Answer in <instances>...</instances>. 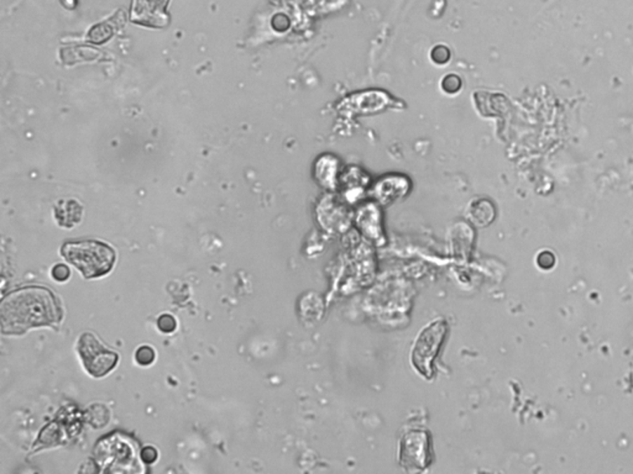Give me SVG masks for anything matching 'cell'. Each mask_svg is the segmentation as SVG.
Instances as JSON below:
<instances>
[{
	"mask_svg": "<svg viewBox=\"0 0 633 474\" xmlns=\"http://www.w3.org/2000/svg\"><path fill=\"white\" fill-rule=\"evenodd\" d=\"M63 310L58 295L45 287H24L8 294L0 303L1 332L21 336L41 326L61 324Z\"/></svg>",
	"mask_w": 633,
	"mask_h": 474,
	"instance_id": "6da1fadb",
	"label": "cell"
},
{
	"mask_svg": "<svg viewBox=\"0 0 633 474\" xmlns=\"http://www.w3.org/2000/svg\"><path fill=\"white\" fill-rule=\"evenodd\" d=\"M77 352L82 360L84 370L94 378L107 376L119 362V355L114 351L107 348L103 342L92 332H84L78 339Z\"/></svg>",
	"mask_w": 633,
	"mask_h": 474,
	"instance_id": "3957f363",
	"label": "cell"
},
{
	"mask_svg": "<svg viewBox=\"0 0 633 474\" xmlns=\"http://www.w3.org/2000/svg\"><path fill=\"white\" fill-rule=\"evenodd\" d=\"M135 360L141 366H150L155 360V351L152 350L150 346H141L140 348L136 351Z\"/></svg>",
	"mask_w": 633,
	"mask_h": 474,
	"instance_id": "52a82bcc",
	"label": "cell"
},
{
	"mask_svg": "<svg viewBox=\"0 0 633 474\" xmlns=\"http://www.w3.org/2000/svg\"><path fill=\"white\" fill-rule=\"evenodd\" d=\"M141 459L145 462V463H154L156 459H157V451H156L154 447H145V449H142V452H141Z\"/></svg>",
	"mask_w": 633,
	"mask_h": 474,
	"instance_id": "8fae6325",
	"label": "cell"
},
{
	"mask_svg": "<svg viewBox=\"0 0 633 474\" xmlns=\"http://www.w3.org/2000/svg\"><path fill=\"white\" fill-rule=\"evenodd\" d=\"M51 276L52 278L58 280V282H66L69 278V276H71V271H69L66 264H56L52 269Z\"/></svg>",
	"mask_w": 633,
	"mask_h": 474,
	"instance_id": "9c48e42d",
	"label": "cell"
},
{
	"mask_svg": "<svg viewBox=\"0 0 633 474\" xmlns=\"http://www.w3.org/2000/svg\"><path fill=\"white\" fill-rule=\"evenodd\" d=\"M433 60L438 63H444L449 58V51L446 47L438 46L434 48V51L432 52Z\"/></svg>",
	"mask_w": 633,
	"mask_h": 474,
	"instance_id": "30bf717a",
	"label": "cell"
},
{
	"mask_svg": "<svg viewBox=\"0 0 633 474\" xmlns=\"http://www.w3.org/2000/svg\"><path fill=\"white\" fill-rule=\"evenodd\" d=\"M157 326H159V329L162 332L170 334V332H173V331L176 330V319L170 314L161 315L157 320Z\"/></svg>",
	"mask_w": 633,
	"mask_h": 474,
	"instance_id": "ba28073f",
	"label": "cell"
},
{
	"mask_svg": "<svg viewBox=\"0 0 633 474\" xmlns=\"http://www.w3.org/2000/svg\"><path fill=\"white\" fill-rule=\"evenodd\" d=\"M61 255L84 274L86 279L107 276L112 272L116 262L114 248L98 240L67 241L61 248Z\"/></svg>",
	"mask_w": 633,
	"mask_h": 474,
	"instance_id": "7a4b0ae2",
	"label": "cell"
},
{
	"mask_svg": "<svg viewBox=\"0 0 633 474\" xmlns=\"http://www.w3.org/2000/svg\"><path fill=\"white\" fill-rule=\"evenodd\" d=\"M82 206L74 201H61L55 208V219L60 226L71 229L81 222Z\"/></svg>",
	"mask_w": 633,
	"mask_h": 474,
	"instance_id": "8992f818",
	"label": "cell"
},
{
	"mask_svg": "<svg viewBox=\"0 0 633 474\" xmlns=\"http://www.w3.org/2000/svg\"><path fill=\"white\" fill-rule=\"evenodd\" d=\"M446 332V321L438 319L426 326L417 337L412 351V363L420 374L426 377L433 374V361L441 348Z\"/></svg>",
	"mask_w": 633,
	"mask_h": 474,
	"instance_id": "277c9868",
	"label": "cell"
},
{
	"mask_svg": "<svg viewBox=\"0 0 633 474\" xmlns=\"http://www.w3.org/2000/svg\"><path fill=\"white\" fill-rule=\"evenodd\" d=\"M136 454L135 446L130 443V438L121 436L120 433H112V436L100 440L94 451L98 466L136 464Z\"/></svg>",
	"mask_w": 633,
	"mask_h": 474,
	"instance_id": "5b68a950",
	"label": "cell"
}]
</instances>
